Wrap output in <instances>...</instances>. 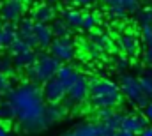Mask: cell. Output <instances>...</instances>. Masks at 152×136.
<instances>
[{"label":"cell","mask_w":152,"mask_h":136,"mask_svg":"<svg viewBox=\"0 0 152 136\" xmlns=\"http://www.w3.org/2000/svg\"><path fill=\"white\" fill-rule=\"evenodd\" d=\"M7 101L12 104L16 120H20V126L25 131L37 133L46 129L44 122V108L46 101L41 94V87L34 83H21L14 87L7 96Z\"/></svg>","instance_id":"obj_1"},{"label":"cell","mask_w":152,"mask_h":136,"mask_svg":"<svg viewBox=\"0 0 152 136\" xmlns=\"http://www.w3.org/2000/svg\"><path fill=\"white\" fill-rule=\"evenodd\" d=\"M88 101L96 110L101 108H113L122 102V92L118 88V85L113 83L112 80L106 78H97V80H90V87H88Z\"/></svg>","instance_id":"obj_2"},{"label":"cell","mask_w":152,"mask_h":136,"mask_svg":"<svg viewBox=\"0 0 152 136\" xmlns=\"http://www.w3.org/2000/svg\"><path fill=\"white\" fill-rule=\"evenodd\" d=\"M62 64L53 58L50 53H37V58L34 64H30L28 67L25 69V74L28 78V83L34 85H42L48 80H53L57 71Z\"/></svg>","instance_id":"obj_3"},{"label":"cell","mask_w":152,"mask_h":136,"mask_svg":"<svg viewBox=\"0 0 152 136\" xmlns=\"http://www.w3.org/2000/svg\"><path fill=\"white\" fill-rule=\"evenodd\" d=\"M118 88H120L122 96L131 102L133 106H136V108H145V106L151 102L147 99V96L143 94V90H142V87H140V83H138V78H134L133 74L124 72V74L120 76V85H118Z\"/></svg>","instance_id":"obj_4"},{"label":"cell","mask_w":152,"mask_h":136,"mask_svg":"<svg viewBox=\"0 0 152 136\" xmlns=\"http://www.w3.org/2000/svg\"><path fill=\"white\" fill-rule=\"evenodd\" d=\"M88 87H90V78H87L85 74H78V78L66 88V97L62 104L69 110L73 106L85 102L88 99Z\"/></svg>","instance_id":"obj_5"},{"label":"cell","mask_w":152,"mask_h":136,"mask_svg":"<svg viewBox=\"0 0 152 136\" xmlns=\"http://www.w3.org/2000/svg\"><path fill=\"white\" fill-rule=\"evenodd\" d=\"M50 55L53 58H57L60 64L71 62L76 55L75 42L71 41V37H53V41L50 44Z\"/></svg>","instance_id":"obj_6"},{"label":"cell","mask_w":152,"mask_h":136,"mask_svg":"<svg viewBox=\"0 0 152 136\" xmlns=\"http://www.w3.org/2000/svg\"><path fill=\"white\" fill-rule=\"evenodd\" d=\"M27 11H28L27 0H5L0 5V20L2 21L16 23L21 18H25Z\"/></svg>","instance_id":"obj_7"},{"label":"cell","mask_w":152,"mask_h":136,"mask_svg":"<svg viewBox=\"0 0 152 136\" xmlns=\"http://www.w3.org/2000/svg\"><path fill=\"white\" fill-rule=\"evenodd\" d=\"M117 131H112L110 127H106L101 122H85L73 127L71 131H67L66 136H115Z\"/></svg>","instance_id":"obj_8"},{"label":"cell","mask_w":152,"mask_h":136,"mask_svg":"<svg viewBox=\"0 0 152 136\" xmlns=\"http://www.w3.org/2000/svg\"><path fill=\"white\" fill-rule=\"evenodd\" d=\"M41 94H42L44 101L50 102V104H53V102H62L64 97H66V87H64L57 78H53V80H48L46 83H42Z\"/></svg>","instance_id":"obj_9"},{"label":"cell","mask_w":152,"mask_h":136,"mask_svg":"<svg viewBox=\"0 0 152 136\" xmlns=\"http://www.w3.org/2000/svg\"><path fill=\"white\" fill-rule=\"evenodd\" d=\"M147 126H149V122H147V118L142 113H127V115H124L120 131H127V133L136 136L140 135Z\"/></svg>","instance_id":"obj_10"},{"label":"cell","mask_w":152,"mask_h":136,"mask_svg":"<svg viewBox=\"0 0 152 136\" xmlns=\"http://www.w3.org/2000/svg\"><path fill=\"white\" fill-rule=\"evenodd\" d=\"M30 18H32L34 23L48 25V23H51L53 20H57V9H55L51 4L42 2V4H39V5H36V7L32 9Z\"/></svg>","instance_id":"obj_11"},{"label":"cell","mask_w":152,"mask_h":136,"mask_svg":"<svg viewBox=\"0 0 152 136\" xmlns=\"http://www.w3.org/2000/svg\"><path fill=\"white\" fill-rule=\"evenodd\" d=\"M34 21L32 18H21L20 20V25L18 27V39L23 41L25 44H28L32 50L37 48V39H36V32H34Z\"/></svg>","instance_id":"obj_12"},{"label":"cell","mask_w":152,"mask_h":136,"mask_svg":"<svg viewBox=\"0 0 152 136\" xmlns=\"http://www.w3.org/2000/svg\"><path fill=\"white\" fill-rule=\"evenodd\" d=\"M118 46L127 57H138L140 55V39L133 32H124L118 37Z\"/></svg>","instance_id":"obj_13"},{"label":"cell","mask_w":152,"mask_h":136,"mask_svg":"<svg viewBox=\"0 0 152 136\" xmlns=\"http://www.w3.org/2000/svg\"><path fill=\"white\" fill-rule=\"evenodd\" d=\"M67 113V108L62 104V102H46V108H44V122H46V127L57 124L58 120H62Z\"/></svg>","instance_id":"obj_14"},{"label":"cell","mask_w":152,"mask_h":136,"mask_svg":"<svg viewBox=\"0 0 152 136\" xmlns=\"http://www.w3.org/2000/svg\"><path fill=\"white\" fill-rule=\"evenodd\" d=\"M18 39V27L11 21H0V48H9Z\"/></svg>","instance_id":"obj_15"},{"label":"cell","mask_w":152,"mask_h":136,"mask_svg":"<svg viewBox=\"0 0 152 136\" xmlns=\"http://www.w3.org/2000/svg\"><path fill=\"white\" fill-rule=\"evenodd\" d=\"M34 32H36V39H37V46L46 50L50 48L51 41H53V34L50 30V25H42V23H36L34 25Z\"/></svg>","instance_id":"obj_16"},{"label":"cell","mask_w":152,"mask_h":136,"mask_svg":"<svg viewBox=\"0 0 152 136\" xmlns=\"http://www.w3.org/2000/svg\"><path fill=\"white\" fill-rule=\"evenodd\" d=\"M11 58H12L14 69H18V71H25L30 64H34V62H36L37 53H36L34 50H28V51L20 53V55H14V57H11Z\"/></svg>","instance_id":"obj_17"},{"label":"cell","mask_w":152,"mask_h":136,"mask_svg":"<svg viewBox=\"0 0 152 136\" xmlns=\"http://www.w3.org/2000/svg\"><path fill=\"white\" fill-rule=\"evenodd\" d=\"M78 74H80V72H78L73 66H64V64H62V66L58 67V71H57L55 78H57V80L66 87V88H67V87H69V85L76 80V78H78Z\"/></svg>","instance_id":"obj_18"},{"label":"cell","mask_w":152,"mask_h":136,"mask_svg":"<svg viewBox=\"0 0 152 136\" xmlns=\"http://www.w3.org/2000/svg\"><path fill=\"white\" fill-rule=\"evenodd\" d=\"M90 42H94L103 53H104V51H113V42H112L110 35L103 34V32H94V30H92V34H90Z\"/></svg>","instance_id":"obj_19"},{"label":"cell","mask_w":152,"mask_h":136,"mask_svg":"<svg viewBox=\"0 0 152 136\" xmlns=\"http://www.w3.org/2000/svg\"><path fill=\"white\" fill-rule=\"evenodd\" d=\"M108 7H122L129 12H138L140 11V0H101Z\"/></svg>","instance_id":"obj_20"},{"label":"cell","mask_w":152,"mask_h":136,"mask_svg":"<svg viewBox=\"0 0 152 136\" xmlns=\"http://www.w3.org/2000/svg\"><path fill=\"white\" fill-rule=\"evenodd\" d=\"M16 120V113H14V108L12 104L5 99L0 101V122L2 124H9V122H14Z\"/></svg>","instance_id":"obj_21"},{"label":"cell","mask_w":152,"mask_h":136,"mask_svg":"<svg viewBox=\"0 0 152 136\" xmlns=\"http://www.w3.org/2000/svg\"><path fill=\"white\" fill-rule=\"evenodd\" d=\"M50 30L53 37H69L71 35V29L66 25V21L60 18V20H53L51 25H50Z\"/></svg>","instance_id":"obj_22"},{"label":"cell","mask_w":152,"mask_h":136,"mask_svg":"<svg viewBox=\"0 0 152 136\" xmlns=\"http://www.w3.org/2000/svg\"><path fill=\"white\" fill-rule=\"evenodd\" d=\"M138 83H140V87H142L143 94L147 96V99L152 101V69L145 71V72L138 78Z\"/></svg>","instance_id":"obj_23"},{"label":"cell","mask_w":152,"mask_h":136,"mask_svg":"<svg viewBox=\"0 0 152 136\" xmlns=\"http://www.w3.org/2000/svg\"><path fill=\"white\" fill-rule=\"evenodd\" d=\"M97 25H99V16L97 14H94V12L81 14V25H80V29H83L87 32H92Z\"/></svg>","instance_id":"obj_24"},{"label":"cell","mask_w":152,"mask_h":136,"mask_svg":"<svg viewBox=\"0 0 152 136\" xmlns=\"http://www.w3.org/2000/svg\"><path fill=\"white\" fill-rule=\"evenodd\" d=\"M81 14L80 11H66L64 12V21L69 29H80L81 25Z\"/></svg>","instance_id":"obj_25"},{"label":"cell","mask_w":152,"mask_h":136,"mask_svg":"<svg viewBox=\"0 0 152 136\" xmlns=\"http://www.w3.org/2000/svg\"><path fill=\"white\" fill-rule=\"evenodd\" d=\"M122 120H124V113H118V111H115L113 110V113L103 122L106 127H110L112 131H120V126H122Z\"/></svg>","instance_id":"obj_26"},{"label":"cell","mask_w":152,"mask_h":136,"mask_svg":"<svg viewBox=\"0 0 152 136\" xmlns=\"http://www.w3.org/2000/svg\"><path fill=\"white\" fill-rule=\"evenodd\" d=\"M14 64H12V58L9 57V55H2L0 57V72L2 74H5L7 78H11L12 74H14Z\"/></svg>","instance_id":"obj_27"},{"label":"cell","mask_w":152,"mask_h":136,"mask_svg":"<svg viewBox=\"0 0 152 136\" xmlns=\"http://www.w3.org/2000/svg\"><path fill=\"white\" fill-rule=\"evenodd\" d=\"M9 50V53H11V57H14V55H20V53H25V51H28V50H32L28 44H25L23 41H20V39H16L14 42H11V46L7 48Z\"/></svg>","instance_id":"obj_28"},{"label":"cell","mask_w":152,"mask_h":136,"mask_svg":"<svg viewBox=\"0 0 152 136\" xmlns=\"http://www.w3.org/2000/svg\"><path fill=\"white\" fill-rule=\"evenodd\" d=\"M138 21H140L142 27L143 25H152V7L151 5L138 11Z\"/></svg>","instance_id":"obj_29"},{"label":"cell","mask_w":152,"mask_h":136,"mask_svg":"<svg viewBox=\"0 0 152 136\" xmlns=\"http://www.w3.org/2000/svg\"><path fill=\"white\" fill-rule=\"evenodd\" d=\"M11 90H12L11 78H7L5 74H2V72H0V96H7Z\"/></svg>","instance_id":"obj_30"},{"label":"cell","mask_w":152,"mask_h":136,"mask_svg":"<svg viewBox=\"0 0 152 136\" xmlns=\"http://www.w3.org/2000/svg\"><path fill=\"white\" fill-rule=\"evenodd\" d=\"M142 41L145 42L147 48H152V25H143L142 27Z\"/></svg>","instance_id":"obj_31"},{"label":"cell","mask_w":152,"mask_h":136,"mask_svg":"<svg viewBox=\"0 0 152 136\" xmlns=\"http://www.w3.org/2000/svg\"><path fill=\"white\" fill-rule=\"evenodd\" d=\"M108 14L113 20H124L127 16V11L122 9V7H108Z\"/></svg>","instance_id":"obj_32"},{"label":"cell","mask_w":152,"mask_h":136,"mask_svg":"<svg viewBox=\"0 0 152 136\" xmlns=\"http://www.w3.org/2000/svg\"><path fill=\"white\" fill-rule=\"evenodd\" d=\"M127 67H129V60H127L126 57H117V58H115V69H117L118 72H124Z\"/></svg>","instance_id":"obj_33"},{"label":"cell","mask_w":152,"mask_h":136,"mask_svg":"<svg viewBox=\"0 0 152 136\" xmlns=\"http://www.w3.org/2000/svg\"><path fill=\"white\" fill-rule=\"evenodd\" d=\"M87 51H88V55H90L92 58H101V57H103V51H101L94 42H88V44H87Z\"/></svg>","instance_id":"obj_34"},{"label":"cell","mask_w":152,"mask_h":136,"mask_svg":"<svg viewBox=\"0 0 152 136\" xmlns=\"http://www.w3.org/2000/svg\"><path fill=\"white\" fill-rule=\"evenodd\" d=\"M143 64H145L147 67L152 69V48H147V50L143 51Z\"/></svg>","instance_id":"obj_35"},{"label":"cell","mask_w":152,"mask_h":136,"mask_svg":"<svg viewBox=\"0 0 152 136\" xmlns=\"http://www.w3.org/2000/svg\"><path fill=\"white\" fill-rule=\"evenodd\" d=\"M143 111H145V113H143V117L147 118V122H151V124H152V102H149V104L143 108Z\"/></svg>","instance_id":"obj_36"},{"label":"cell","mask_w":152,"mask_h":136,"mask_svg":"<svg viewBox=\"0 0 152 136\" xmlns=\"http://www.w3.org/2000/svg\"><path fill=\"white\" fill-rule=\"evenodd\" d=\"M0 136H11L9 129H7V126H5V124H2V122H0Z\"/></svg>","instance_id":"obj_37"},{"label":"cell","mask_w":152,"mask_h":136,"mask_svg":"<svg viewBox=\"0 0 152 136\" xmlns=\"http://www.w3.org/2000/svg\"><path fill=\"white\" fill-rule=\"evenodd\" d=\"M140 136H152V126H147V127L140 133Z\"/></svg>","instance_id":"obj_38"},{"label":"cell","mask_w":152,"mask_h":136,"mask_svg":"<svg viewBox=\"0 0 152 136\" xmlns=\"http://www.w3.org/2000/svg\"><path fill=\"white\" fill-rule=\"evenodd\" d=\"M42 2H46V4H51V2H58V0H42Z\"/></svg>","instance_id":"obj_39"},{"label":"cell","mask_w":152,"mask_h":136,"mask_svg":"<svg viewBox=\"0 0 152 136\" xmlns=\"http://www.w3.org/2000/svg\"><path fill=\"white\" fill-rule=\"evenodd\" d=\"M88 2H90V4H92V2H96V0H88Z\"/></svg>","instance_id":"obj_40"}]
</instances>
